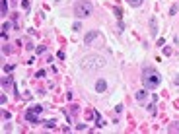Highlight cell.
I'll use <instances>...</instances> for the list:
<instances>
[{"instance_id":"1","label":"cell","mask_w":179,"mask_h":134,"mask_svg":"<svg viewBox=\"0 0 179 134\" xmlns=\"http://www.w3.org/2000/svg\"><path fill=\"white\" fill-rule=\"evenodd\" d=\"M160 84H162V74L158 72L156 68L148 66L142 70V86L146 89H156Z\"/></svg>"},{"instance_id":"2","label":"cell","mask_w":179,"mask_h":134,"mask_svg":"<svg viewBox=\"0 0 179 134\" xmlns=\"http://www.w3.org/2000/svg\"><path fill=\"white\" fill-rule=\"evenodd\" d=\"M91 12H93V4H91L90 0H78V2L74 4V16H76L78 20L90 18Z\"/></svg>"},{"instance_id":"3","label":"cell","mask_w":179,"mask_h":134,"mask_svg":"<svg viewBox=\"0 0 179 134\" xmlns=\"http://www.w3.org/2000/svg\"><path fill=\"white\" fill-rule=\"evenodd\" d=\"M103 64H105V60L99 55H88V56H84V60H82V66L86 70H97Z\"/></svg>"},{"instance_id":"4","label":"cell","mask_w":179,"mask_h":134,"mask_svg":"<svg viewBox=\"0 0 179 134\" xmlns=\"http://www.w3.org/2000/svg\"><path fill=\"white\" fill-rule=\"evenodd\" d=\"M150 35H152L154 39L158 37V22H156V18H154V16L150 18Z\"/></svg>"},{"instance_id":"5","label":"cell","mask_w":179,"mask_h":134,"mask_svg":"<svg viewBox=\"0 0 179 134\" xmlns=\"http://www.w3.org/2000/svg\"><path fill=\"white\" fill-rule=\"evenodd\" d=\"M97 37H99V31H95V29H93V31H88V33H86V37H84V43L90 45L93 39H97Z\"/></svg>"},{"instance_id":"6","label":"cell","mask_w":179,"mask_h":134,"mask_svg":"<svg viewBox=\"0 0 179 134\" xmlns=\"http://www.w3.org/2000/svg\"><path fill=\"white\" fill-rule=\"evenodd\" d=\"M25 119H27L29 123H33V124L39 123V115H37V113H33V111H29V109H27V113H25Z\"/></svg>"},{"instance_id":"7","label":"cell","mask_w":179,"mask_h":134,"mask_svg":"<svg viewBox=\"0 0 179 134\" xmlns=\"http://www.w3.org/2000/svg\"><path fill=\"white\" fill-rule=\"evenodd\" d=\"M105 89H107V84H105V80H97V82H95V91H97V93H103Z\"/></svg>"},{"instance_id":"8","label":"cell","mask_w":179,"mask_h":134,"mask_svg":"<svg viewBox=\"0 0 179 134\" xmlns=\"http://www.w3.org/2000/svg\"><path fill=\"white\" fill-rule=\"evenodd\" d=\"M76 115H78V107H76V105H70V107H68V111H66L68 121H70V119H74Z\"/></svg>"},{"instance_id":"9","label":"cell","mask_w":179,"mask_h":134,"mask_svg":"<svg viewBox=\"0 0 179 134\" xmlns=\"http://www.w3.org/2000/svg\"><path fill=\"white\" fill-rule=\"evenodd\" d=\"M45 128H55L56 126V119H49V121H45Z\"/></svg>"},{"instance_id":"10","label":"cell","mask_w":179,"mask_h":134,"mask_svg":"<svg viewBox=\"0 0 179 134\" xmlns=\"http://www.w3.org/2000/svg\"><path fill=\"white\" fill-rule=\"evenodd\" d=\"M136 99H138V101H144L146 99V88L140 89V91H136Z\"/></svg>"},{"instance_id":"11","label":"cell","mask_w":179,"mask_h":134,"mask_svg":"<svg viewBox=\"0 0 179 134\" xmlns=\"http://www.w3.org/2000/svg\"><path fill=\"white\" fill-rule=\"evenodd\" d=\"M127 2H129L133 8H138V6H142V2H144V0H127Z\"/></svg>"},{"instance_id":"12","label":"cell","mask_w":179,"mask_h":134,"mask_svg":"<svg viewBox=\"0 0 179 134\" xmlns=\"http://www.w3.org/2000/svg\"><path fill=\"white\" fill-rule=\"evenodd\" d=\"M93 115H95V123H97V126L101 128V126H103V119L99 117V113H97V111H93Z\"/></svg>"},{"instance_id":"13","label":"cell","mask_w":179,"mask_h":134,"mask_svg":"<svg viewBox=\"0 0 179 134\" xmlns=\"http://www.w3.org/2000/svg\"><path fill=\"white\" fill-rule=\"evenodd\" d=\"M29 111H33V113H37V115H41V113H43V107H41V105H35V107H31Z\"/></svg>"},{"instance_id":"14","label":"cell","mask_w":179,"mask_h":134,"mask_svg":"<svg viewBox=\"0 0 179 134\" xmlns=\"http://www.w3.org/2000/svg\"><path fill=\"white\" fill-rule=\"evenodd\" d=\"M177 10H179V4H173V6H171V10H169V16H175V14H177Z\"/></svg>"},{"instance_id":"15","label":"cell","mask_w":179,"mask_h":134,"mask_svg":"<svg viewBox=\"0 0 179 134\" xmlns=\"http://www.w3.org/2000/svg\"><path fill=\"white\" fill-rule=\"evenodd\" d=\"M72 27H74V31H80V29H82V23H80V22H76L74 25H72Z\"/></svg>"},{"instance_id":"16","label":"cell","mask_w":179,"mask_h":134,"mask_svg":"<svg viewBox=\"0 0 179 134\" xmlns=\"http://www.w3.org/2000/svg\"><path fill=\"white\" fill-rule=\"evenodd\" d=\"M121 14H123L121 8H115V16H117V20H121Z\"/></svg>"},{"instance_id":"17","label":"cell","mask_w":179,"mask_h":134,"mask_svg":"<svg viewBox=\"0 0 179 134\" xmlns=\"http://www.w3.org/2000/svg\"><path fill=\"white\" fill-rule=\"evenodd\" d=\"M35 76H37V78H43V76H45V70H39V72H37Z\"/></svg>"},{"instance_id":"18","label":"cell","mask_w":179,"mask_h":134,"mask_svg":"<svg viewBox=\"0 0 179 134\" xmlns=\"http://www.w3.org/2000/svg\"><path fill=\"white\" fill-rule=\"evenodd\" d=\"M2 14H6V0H2Z\"/></svg>"}]
</instances>
